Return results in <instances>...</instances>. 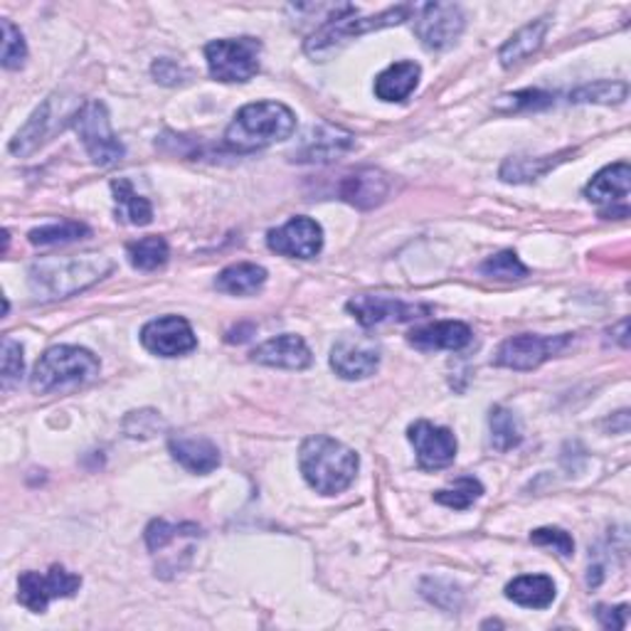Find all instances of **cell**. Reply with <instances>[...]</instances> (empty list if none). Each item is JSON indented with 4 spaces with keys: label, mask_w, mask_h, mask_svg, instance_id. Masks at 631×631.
<instances>
[{
    "label": "cell",
    "mask_w": 631,
    "mask_h": 631,
    "mask_svg": "<svg viewBox=\"0 0 631 631\" xmlns=\"http://www.w3.org/2000/svg\"><path fill=\"white\" fill-rule=\"evenodd\" d=\"M111 272L107 254H77V257H45L28 272V286L37 302H57V298L85 292L99 279Z\"/></svg>",
    "instance_id": "cell-1"
},
{
    "label": "cell",
    "mask_w": 631,
    "mask_h": 631,
    "mask_svg": "<svg viewBox=\"0 0 631 631\" xmlns=\"http://www.w3.org/2000/svg\"><path fill=\"white\" fill-rule=\"evenodd\" d=\"M360 467L358 454L346 447L344 442L326 434L304 439L298 449V469H302L306 483L324 496L344 493L356 481Z\"/></svg>",
    "instance_id": "cell-2"
},
{
    "label": "cell",
    "mask_w": 631,
    "mask_h": 631,
    "mask_svg": "<svg viewBox=\"0 0 631 631\" xmlns=\"http://www.w3.org/2000/svg\"><path fill=\"white\" fill-rule=\"evenodd\" d=\"M296 131V117L282 101H254L235 113L225 129V146L237 153H254L286 141Z\"/></svg>",
    "instance_id": "cell-3"
},
{
    "label": "cell",
    "mask_w": 631,
    "mask_h": 631,
    "mask_svg": "<svg viewBox=\"0 0 631 631\" xmlns=\"http://www.w3.org/2000/svg\"><path fill=\"white\" fill-rule=\"evenodd\" d=\"M99 358L91 350L79 346H55L45 350V356H40L30 385L40 395H47V392L91 382L99 376Z\"/></svg>",
    "instance_id": "cell-4"
},
{
    "label": "cell",
    "mask_w": 631,
    "mask_h": 631,
    "mask_svg": "<svg viewBox=\"0 0 631 631\" xmlns=\"http://www.w3.org/2000/svg\"><path fill=\"white\" fill-rule=\"evenodd\" d=\"M415 8L417 6H395V8H388L382 10L378 15H368V18H358V10L356 13H348L338 20H330V23L320 25L316 33L306 40V55L316 57H326L338 50L340 45L350 43V40H356L366 33H372V30H382V28H390V25H400L415 15Z\"/></svg>",
    "instance_id": "cell-5"
},
{
    "label": "cell",
    "mask_w": 631,
    "mask_h": 631,
    "mask_svg": "<svg viewBox=\"0 0 631 631\" xmlns=\"http://www.w3.org/2000/svg\"><path fill=\"white\" fill-rule=\"evenodd\" d=\"M262 43L257 37L215 40L205 47L210 77L217 81H250L260 72Z\"/></svg>",
    "instance_id": "cell-6"
},
{
    "label": "cell",
    "mask_w": 631,
    "mask_h": 631,
    "mask_svg": "<svg viewBox=\"0 0 631 631\" xmlns=\"http://www.w3.org/2000/svg\"><path fill=\"white\" fill-rule=\"evenodd\" d=\"M79 109L81 107H77V99H65V95L47 97L43 107L35 109L25 127L10 141V153H15V156H30V153L37 151L45 141H50L55 131L65 129L67 119L75 121Z\"/></svg>",
    "instance_id": "cell-7"
},
{
    "label": "cell",
    "mask_w": 631,
    "mask_h": 631,
    "mask_svg": "<svg viewBox=\"0 0 631 631\" xmlns=\"http://www.w3.org/2000/svg\"><path fill=\"white\" fill-rule=\"evenodd\" d=\"M72 123H75V131L79 133L81 143H85L89 159L101 165V168H109V165L123 159L127 149H123L117 133H113L109 111L101 101H87V105H81Z\"/></svg>",
    "instance_id": "cell-8"
},
{
    "label": "cell",
    "mask_w": 631,
    "mask_h": 631,
    "mask_svg": "<svg viewBox=\"0 0 631 631\" xmlns=\"http://www.w3.org/2000/svg\"><path fill=\"white\" fill-rule=\"evenodd\" d=\"M81 587V577L65 570L62 565H53L47 573L28 570L18 577V602L30 612L43 614L53 599L75 597Z\"/></svg>",
    "instance_id": "cell-9"
},
{
    "label": "cell",
    "mask_w": 631,
    "mask_h": 631,
    "mask_svg": "<svg viewBox=\"0 0 631 631\" xmlns=\"http://www.w3.org/2000/svg\"><path fill=\"white\" fill-rule=\"evenodd\" d=\"M573 334L561 336H537V334H521L505 338L496 350L493 363L511 370H535L541 368L545 360L563 353L570 346Z\"/></svg>",
    "instance_id": "cell-10"
},
{
    "label": "cell",
    "mask_w": 631,
    "mask_h": 631,
    "mask_svg": "<svg viewBox=\"0 0 631 631\" xmlns=\"http://www.w3.org/2000/svg\"><path fill=\"white\" fill-rule=\"evenodd\" d=\"M467 18L457 3H422L415 8V35L434 53L457 45Z\"/></svg>",
    "instance_id": "cell-11"
},
{
    "label": "cell",
    "mask_w": 631,
    "mask_h": 631,
    "mask_svg": "<svg viewBox=\"0 0 631 631\" xmlns=\"http://www.w3.org/2000/svg\"><path fill=\"white\" fill-rule=\"evenodd\" d=\"M348 314H353L360 326L372 328L382 324H405L420 316H427L432 308L422 304H407L402 298L385 294H358L346 304Z\"/></svg>",
    "instance_id": "cell-12"
},
{
    "label": "cell",
    "mask_w": 631,
    "mask_h": 631,
    "mask_svg": "<svg viewBox=\"0 0 631 631\" xmlns=\"http://www.w3.org/2000/svg\"><path fill=\"white\" fill-rule=\"evenodd\" d=\"M141 344L153 356L181 358L198 348V338L183 316H161L141 328Z\"/></svg>",
    "instance_id": "cell-13"
},
{
    "label": "cell",
    "mask_w": 631,
    "mask_h": 631,
    "mask_svg": "<svg viewBox=\"0 0 631 631\" xmlns=\"http://www.w3.org/2000/svg\"><path fill=\"white\" fill-rule=\"evenodd\" d=\"M266 244L276 254L294 257V260H312L324 250V230L312 217L296 215L286 225L269 230Z\"/></svg>",
    "instance_id": "cell-14"
},
{
    "label": "cell",
    "mask_w": 631,
    "mask_h": 631,
    "mask_svg": "<svg viewBox=\"0 0 631 631\" xmlns=\"http://www.w3.org/2000/svg\"><path fill=\"white\" fill-rule=\"evenodd\" d=\"M412 447L417 452V464L427 471L447 469L449 464L457 459V437H454L452 429L437 427L427 420H420L407 429Z\"/></svg>",
    "instance_id": "cell-15"
},
{
    "label": "cell",
    "mask_w": 631,
    "mask_h": 631,
    "mask_svg": "<svg viewBox=\"0 0 631 631\" xmlns=\"http://www.w3.org/2000/svg\"><path fill=\"white\" fill-rule=\"evenodd\" d=\"M380 366V350L370 340L340 338L330 348V368L344 380H363L376 376Z\"/></svg>",
    "instance_id": "cell-16"
},
{
    "label": "cell",
    "mask_w": 631,
    "mask_h": 631,
    "mask_svg": "<svg viewBox=\"0 0 631 631\" xmlns=\"http://www.w3.org/2000/svg\"><path fill=\"white\" fill-rule=\"evenodd\" d=\"M252 360L260 366L269 368H284V370H306L314 363L312 350H308L306 340L294 334H282L276 338H269L264 344L252 350Z\"/></svg>",
    "instance_id": "cell-17"
},
{
    "label": "cell",
    "mask_w": 631,
    "mask_h": 631,
    "mask_svg": "<svg viewBox=\"0 0 631 631\" xmlns=\"http://www.w3.org/2000/svg\"><path fill=\"white\" fill-rule=\"evenodd\" d=\"M390 181L378 168H360L340 181L338 195L360 210H370L388 198Z\"/></svg>",
    "instance_id": "cell-18"
},
{
    "label": "cell",
    "mask_w": 631,
    "mask_h": 631,
    "mask_svg": "<svg viewBox=\"0 0 631 631\" xmlns=\"http://www.w3.org/2000/svg\"><path fill=\"white\" fill-rule=\"evenodd\" d=\"M471 328L461 320H437V324H427L412 330L407 336L410 346L417 350H461L471 344Z\"/></svg>",
    "instance_id": "cell-19"
},
{
    "label": "cell",
    "mask_w": 631,
    "mask_h": 631,
    "mask_svg": "<svg viewBox=\"0 0 631 631\" xmlns=\"http://www.w3.org/2000/svg\"><path fill=\"white\" fill-rule=\"evenodd\" d=\"M353 146H356V139L350 137V133L334 129V127H318L306 133L302 149L294 151V161L328 163Z\"/></svg>",
    "instance_id": "cell-20"
},
{
    "label": "cell",
    "mask_w": 631,
    "mask_h": 631,
    "mask_svg": "<svg viewBox=\"0 0 631 631\" xmlns=\"http://www.w3.org/2000/svg\"><path fill=\"white\" fill-rule=\"evenodd\" d=\"M173 459L183 469L193 474H210L220 467V449L208 437H193V434H173L168 439Z\"/></svg>",
    "instance_id": "cell-21"
},
{
    "label": "cell",
    "mask_w": 631,
    "mask_h": 631,
    "mask_svg": "<svg viewBox=\"0 0 631 631\" xmlns=\"http://www.w3.org/2000/svg\"><path fill=\"white\" fill-rule=\"evenodd\" d=\"M422 69L417 62L402 59L382 69L376 79V97L380 101H405L420 85Z\"/></svg>",
    "instance_id": "cell-22"
},
{
    "label": "cell",
    "mask_w": 631,
    "mask_h": 631,
    "mask_svg": "<svg viewBox=\"0 0 631 631\" xmlns=\"http://www.w3.org/2000/svg\"><path fill=\"white\" fill-rule=\"evenodd\" d=\"M631 188V168L629 163H614L599 171L592 181L587 183L585 198L597 205H612L629 198Z\"/></svg>",
    "instance_id": "cell-23"
},
{
    "label": "cell",
    "mask_w": 631,
    "mask_h": 631,
    "mask_svg": "<svg viewBox=\"0 0 631 631\" xmlns=\"http://www.w3.org/2000/svg\"><path fill=\"white\" fill-rule=\"evenodd\" d=\"M547 28H551L547 18H537V20H533V23H527L525 28H521L511 40H505V45L499 50L501 65L505 69H511L515 65H521L523 59L535 55L545 43Z\"/></svg>",
    "instance_id": "cell-24"
},
{
    "label": "cell",
    "mask_w": 631,
    "mask_h": 631,
    "mask_svg": "<svg viewBox=\"0 0 631 631\" xmlns=\"http://www.w3.org/2000/svg\"><path fill=\"white\" fill-rule=\"evenodd\" d=\"M505 597L527 609H547L555 602V583L547 575H521L505 587Z\"/></svg>",
    "instance_id": "cell-25"
},
{
    "label": "cell",
    "mask_w": 631,
    "mask_h": 631,
    "mask_svg": "<svg viewBox=\"0 0 631 631\" xmlns=\"http://www.w3.org/2000/svg\"><path fill=\"white\" fill-rule=\"evenodd\" d=\"M264 284H266V269L250 262L227 266L215 279V286L220 289L222 294L232 296H252L260 292Z\"/></svg>",
    "instance_id": "cell-26"
},
{
    "label": "cell",
    "mask_w": 631,
    "mask_h": 631,
    "mask_svg": "<svg viewBox=\"0 0 631 631\" xmlns=\"http://www.w3.org/2000/svg\"><path fill=\"white\" fill-rule=\"evenodd\" d=\"M111 193H113V200H117V220L121 222H129V225H151L153 220V208L151 203L133 191L131 181L127 178H119L111 183Z\"/></svg>",
    "instance_id": "cell-27"
},
{
    "label": "cell",
    "mask_w": 631,
    "mask_h": 631,
    "mask_svg": "<svg viewBox=\"0 0 631 631\" xmlns=\"http://www.w3.org/2000/svg\"><path fill=\"white\" fill-rule=\"evenodd\" d=\"M563 156H570V151L557 153V156H543V159H509L501 165V178L505 183H531L543 178L547 171H553Z\"/></svg>",
    "instance_id": "cell-28"
},
{
    "label": "cell",
    "mask_w": 631,
    "mask_h": 631,
    "mask_svg": "<svg viewBox=\"0 0 631 631\" xmlns=\"http://www.w3.org/2000/svg\"><path fill=\"white\" fill-rule=\"evenodd\" d=\"M127 254H129L131 266L139 269V272H156L159 266L168 262L171 250L163 237L151 235V237H143V240L139 242H131L127 247Z\"/></svg>",
    "instance_id": "cell-29"
},
{
    "label": "cell",
    "mask_w": 631,
    "mask_h": 631,
    "mask_svg": "<svg viewBox=\"0 0 631 631\" xmlns=\"http://www.w3.org/2000/svg\"><path fill=\"white\" fill-rule=\"evenodd\" d=\"M489 427H491V444L493 449L499 452H511L519 447L523 442V429H521V420L513 415L511 410H505L501 405H496L491 410L489 417Z\"/></svg>",
    "instance_id": "cell-30"
},
{
    "label": "cell",
    "mask_w": 631,
    "mask_h": 631,
    "mask_svg": "<svg viewBox=\"0 0 631 631\" xmlns=\"http://www.w3.org/2000/svg\"><path fill=\"white\" fill-rule=\"evenodd\" d=\"M89 235V227L85 222H75V220H62V222H53V225H43V227H35L33 232H30V244L35 247H62V244H72L77 240H85Z\"/></svg>",
    "instance_id": "cell-31"
},
{
    "label": "cell",
    "mask_w": 631,
    "mask_h": 631,
    "mask_svg": "<svg viewBox=\"0 0 631 631\" xmlns=\"http://www.w3.org/2000/svg\"><path fill=\"white\" fill-rule=\"evenodd\" d=\"M481 493L483 486L479 479H474V476H461V479L454 481L449 489L434 493V501L454 511H467L469 505H474V501L481 499Z\"/></svg>",
    "instance_id": "cell-32"
},
{
    "label": "cell",
    "mask_w": 631,
    "mask_h": 631,
    "mask_svg": "<svg viewBox=\"0 0 631 631\" xmlns=\"http://www.w3.org/2000/svg\"><path fill=\"white\" fill-rule=\"evenodd\" d=\"M627 97H629L627 81H609V79L583 85L570 95L573 101H587V105H622Z\"/></svg>",
    "instance_id": "cell-33"
},
{
    "label": "cell",
    "mask_w": 631,
    "mask_h": 631,
    "mask_svg": "<svg viewBox=\"0 0 631 631\" xmlns=\"http://www.w3.org/2000/svg\"><path fill=\"white\" fill-rule=\"evenodd\" d=\"M479 272L483 276L499 279V282H519V279L527 276V266L519 260V254L505 250V252L489 257V260L481 264Z\"/></svg>",
    "instance_id": "cell-34"
},
{
    "label": "cell",
    "mask_w": 631,
    "mask_h": 631,
    "mask_svg": "<svg viewBox=\"0 0 631 631\" xmlns=\"http://www.w3.org/2000/svg\"><path fill=\"white\" fill-rule=\"evenodd\" d=\"M185 535L198 537V535H200V527L193 525V523L171 525V523H165V521H161V519L153 521V523L146 527L149 551H151V553H159V551H163V547H168L171 543H175V541H178V537H185Z\"/></svg>",
    "instance_id": "cell-35"
},
{
    "label": "cell",
    "mask_w": 631,
    "mask_h": 631,
    "mask_svg": "<svg viewBox=\"0 0 631 631\" xmlns=\"http://www.w3.org/2000/svg\"><path fill=\"white\" fill-rule=\"evenodd\" d=\"M0 28H3V67L20 69L28 59V45L23 40V33H20L8 18L0 20Z\"/></svg>",
    "instance_id": "cell-36"
},
{
    "label": "cell",
    "mask_w": 631,
    "mask_h": 631,
    "mask_svg": "<svg viewBox=\"0 0 631 631\" xmlns=\"http://www.w3.org/2000/svg\"><path fill=\"white\" fill-rule=\"evenodd\" d=\"M553 101L551 95L537 89H525V91H515V95H505L499 101H496V109L501 111H521V109H541L547 107Z\"/></svg>",
    "instance_id": "cell-37"
},
{
    "label": "cell",
    "mask_w": 631,
    "mask_h": 631,
    "mask_svg": "<svg viewBox=\"0 0 631 631\" xmlns=\"http://www.w3.org/2000/svg\"><path fill=\"white\" fill-rule=\"evenodd\" d=\"M123 429H127L129 437L133 439H149L163 429V420L153 410H141V412H129L127 422H123Z\"/></svg>",
    "instance_id": "cell-38"
},
{
    "label": "cell",
    "mask_w": 631,
    "mask_h": 631,
    "mask_svg": "<svg viewBox=\"0 0 631 631\" xmlns=\"http://www.w3.org/2000/svg\"><path fill=\"white\" fill-rule=\"evenodd\" d=\"M531 541L535 545H545V547H555L557 553L570 557L575 553V541L570 533H565L563 527H537V531L531 533Z\"/></svg>",
    "instance_id": "cell-39"
},
{
    "label": "cell",
    "mask_w": 631,
    "mask_h": 631,
    "mask_svg": "<svg viewBox=\"0 0 631 631\" xmlns=\"http://www.w3.org/2000/svg\"><path fill=\"white\" fill-rule=\"evenodd\" d=\"M23 376V346L13 338H3V388L8 390Z\"/></svg>",
    "instance_id": "cell-40"
},
{
    "label": "cell",
    "mask_w": 631,
    "mask_h": 631,
    "mask_svg": "<svg viewBox=\"0 0 631 631\" xmlns=\"http://www.w3.org/2000/svg\"><path fill=\"white\" fill-rule=\"evenodd\" d=\"M153 77H156V81H161V85H168V87H175V85H183L185 79H191V72L181 67L178 62H173V59H156L153 62Z\"/></svg>",
    "instance_id": "cell-41"
},
{
    "label": "cell",
    "mask_w": 631,
    "mask_h": 631,
    "mask_svg": "<svg viewBox=\"0 0 631 631\" xmlns=\"http://www.w3.org/2000/svg\"><path fill=\"white\" fill-rule=\"evenodd\" d=\"M597 619L605 629H627L629 624V605L619 607H597Z\"/></svg>",
    "instance_id": "cell-42"
}]
</instances>
